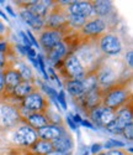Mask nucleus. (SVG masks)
<instances>
[{"instance_id":"nucleus-1","label":"nucleus","mask_w":133,"mask_h":155,"mask_svg":"<svg viewBox=\"0 0 133 155\" xmlns=\"http://www.w3.org/2000/svg\"><path fill=\"white\" fill-rule=\"evenodd\" d=\"M14 140L20 145H32L36 141V133L29 127H22L15 133Z\"/></svg>"},{"instance_id":"nucleus-2","label":"nucleus","mask_w":133,"mask_h":155,"mask_svg":"<svg viewBox=\"0 0 133 155\" xmlns=\"http://www.w3.org/2000/svg\"><path fill=\"white\" fill-rule=\"evenodd\" d=\"M91 117H92V120H94L95 123L107 127L116 118V115L110 108H99V109H95L94 112H92Z\"/></svg>"},{"instance_id":"nucleus-3","label":"nucleus","mask_w":133,"mask_h":155,"mask_svg":"<svg viewBox=\"0 0 133 155\" xmlns=\"http://www.w3.org/2000/svg\"><path fill=\"white\" fill-rule=\"evenodd\" d=\"M101 48L107 55H117L121 51V42L117 37L107 35L101 40Z\"/></svg>"},{"instance_id":"nucleus-4","label":"nucleus","mask_w":133,"mask_h":155,"mask_svg":"<svg viewBox=\"0 0 133 155\" xmlns=\"http://www.w3.org/2000/svg\"><path fill=\"white\" fill-rule=\"evenodd\" d=\"M0 119H2L4 125L11 127V125H14L17 122L19 114L14 108L5 106V107H3L2 109H0Z\"/></svg>"},{"instance_id":"nucleus-5","label":"nucleus","mask_w":133,"mask_h":155,"mask_svg":"<svg viewBox=\"0 0 133 155\" xmlns=\"http://www.w3.org/2000/svg\"><path fill=\"white\" fill-rule=\"evenodd\" d=\"M41 44L47 48L54 47L60 44V35L57 31H46L41 36Z\"/></svg>"},{"instance_id":"nucleus-6","label":"nucleus","mask_w":133,"mask_h":155,"mask_svg":"<svg viewBox=\"0 0 133 155\" xmlns=\"http://www.w3.org/2000/svg\"><path fill=\"white\" fill-rule=\"evenodd\" d=\"M125 99H126V93L123 91H113L106 97L105 103L109 108H116L121 106L125 102Z\"/></svg>"},{"instance_id":"nucleus-7","label":"nucleus","mask_w":133,"mask_h":155,"mask_svg":"<svg viewBox=\"0 0 133 155\" xmlns=\"http://www.w3.org/2000/svg\"><path fill=\"white\" fill-rule=\"evenodd\" d=\"M38 134L45 140H54L62 135V130L54 125H46L38 130Z\"/></svg>"},{"instance_id":"nucleus-8","label":"nucleus","mask_w":133,"mask_h":155,"mask_svg":"<svg viewBox=\"0 0 133 155\" xmlns=\"http://www.w3.org/2000/svg\"><path fill=\"white\" fill-rule=\"evenodd\" d=\"M92 12V6L88 3H73L70 5V14L86 18Z\"/></svg>"},{"instance_id":"nucleus-9","label":"nucleus","mask_w":133,"mask_h":155,"mask_svg":"<svg viewBox=\"0 0 133 155\" xmlns=\"http://www.w3.org/2000/svg\"><path fill=\"white\" fill-rule=\"evenodd\" d=\"M65 67L68 70V72L74 76V77H82L83 76V66L79 62L78 57L75 56H70L65 62Z\"/></svg>"},{"instance_id":"nucleus-10","label":"nucleus","mask_w":133,"mask_h":155,"mask_svg":"<svg viewBox=\"0 0 133 155\" xmlns=\"http://www.w3.org/2000/svg\"><path fill=\"white\" fill-rule=\"evenodd\" d=\"M20 15H21L22 20H23L26 24H27V25H30L31 28H33V29H41V28H42L43 21H42V19L39 18V16L33 15L32 12H30V11H27V10L21 11Z\"/></svg>"},{"instance_id":"nucleus-11","label":"nucleus","mask_w":133,"mask_h":155,"mask_svg":"<svg viewBox=\"0 0 133 155\" xmlns=\"http://www.w3.org/2000/svg\"><path fill=\"white\" fill-rule=\"evenodd\" d=\"M52 144V148L54 149L56 151H62V153H68V150L72 148V141L68 137H64V135H60L59 138L53 140Z\"/></svg>"},{"instance_id":"nucleus-12","label":"nucleus","mask_w":133,"mask_h":155,"mask_svg":"<svg viewBox=\"0 0 133 155\" xmlns=\"http://www.w3.org/2000/svg\"><path fill=\"white\" fill-rule=\"evenodd\" d=\"M25 107L31 110H38L43 107V99L39 94H29L25 98Z\"/></svg>"},{"instance_id":"nucleus-13","label":"nucleus","mask_w":133,"mask_h":155,"mask_svg":"<svg viewBox=\"0 0 133 155\" xmlns=\"http://www.w3.org/2000/svg\"><path fill=\"white\" fill-rule=\"evenodd\" d=\"M105 29V24L101 20H94L88 22L84 26V31L86 34H99Z\"/></svg>"},{"instance_id":"nucleus-14","label":"nucleus","mask_w":133,"mask_h":155,"mask_svg":"<svg viewBox=\"0 0 133 155\" xmlns=\"http://www.w3.org/2000/svg\"><path fill=\"white\" fill-rule=\"evenodd\" d=\"M4 83H6L8 87H16L20 83V74L14 71H9L4 76Z\"/></svg>"},{"instance_id":"nucleus-15","label":"nucleus","mask_w":133,"mask_h":155,"mask_svg":"<svg viewBox=\"0 0 133 155\" xmlns=\"http://www.w3.org/2000/svg\"><path fill=\"white\" fill-rule=\"evenodd\" d=\"M66 88H68V92L72 96H80L84 92V87L83 83L80 81H72L66 84Z\"/></svg>"},{"instance_id":"nucleus-16","label":"nucleus","mask_w":133,"mask_h":155,"mask_svg":"<svg viewBox=\"0 0 133 155\" xmlns=\"http://www.w3.org/2000/svg\"><path fill=\"white\" fill-rule=\"evenodd\" d=\"M65 54V47L63 44H58L54 47H52V51L49 54V58L52 62H57L60 60V57Z\"/></svg>"},{"instance_id":"nucleus-17","label":"nucleus","mask_w":133,"mask_h":155,"mask_svg":"<svg viewBox=\"0 0 133 155\" xmlns=\"http://www.w3.org/2000/svg\"><path fill=\"white\" fill-rule=\"evenodd\" d=\"M29 123L33 127V128H37V129H41L43 127L47 125V120L43 115L41 114H33V115H30L29 117Z\"/></svg>"},{"instance_id":"nucleus-18","label":"nucleus","mask_w":133,"mask_h":155,"mask_svg":"<svg viewBox=\"0 0 133 155\" xmlns=\"http://www.w3.org/2000/svg\"><path fill=\"white\" fill-rule=\"evenodd\" d=\"M31 92V86L29 82H21L15 87V93L19 97H27Z\"/></svg>"},{"instance_id":"nucleus-19","label":"nucleus","mask_w":133,"mask_h":155,"mask_svg":"<svg viewBox=\"0 0 133 155\" xmlns=\"http://www.w3.org/2000/svg\"><path fill=\"white\" fill-rule=\"evenodd\" d=\"M35 151L39 154H48L53 151V148L49 141H38V143L35 144Z\"/></svg>"},{"instance_id":"nucleus-20","label":"nucleus","mask_w":133,"mask_h":155,"mask_svg":"<svg viewBox=\"0 0 133 155\" xmlns=\"http://www.w3.org/2000/svg\"><path fill=\"white\" fill-rule=\"evenodd\" d=\"M116 119H117L119 123H121L123 127H126L127 124L132 123V114H131L129 109H123V110H121V112H119V114H118V117H117Z\"/></svg>"},{"instance_id":"nucleus-21","label":"nucleus","mask_w":133,"mask_h":155,"mask_svg":"<svg viewBox=\"0 0 133 155\" xmlns=\"http://www.w3.org/2000/svg\"><path fill=\"white\" fill-rule=\"evenodd\" d=\"M94 10L99 15H106L110 10V3L109 2H96L94 5Z\"/></svg>"},{"instance_id":"nucleus-22","label":"nucleus","mask_w":133,"mask_h":155,"mask_svg":"<svg viewBox=\"0 0 133 155\" xmlns=\"http://www.w3.org/2000/svg\"><path fill=\"white\" fill-rule=\"evenodd\" d=\"M99 80H100V82L104 83V84H109V83H111V82L115 80V74H113L112 71H110V70H104V71H101L100 74H99Z\"/></svg>"},{"instance_id":"nucleus-23","label":"nucleus","mask_w":133,"mask_h":155,"mask_svg":"<svg viewBox=\"0 0 133 155\" xmlns=\"http://www.w3.org/2000/svg\"><path fill=\"white\" fill-rule=\"evenodd\" d=\"M46 10H47V2H43V3H36V4H33L30 12H32L33 15L38 16V15H45Z\"/></svg>"},{"instance_id":"nucleus-24","label":"nucleus","mask_w":133,"mask_h":155,"mask_svg":"<svg viewBox=\"0 0 133 155\" xmlns=\"http://www.w3.org/2000/svg\"><path fill=\"white\" fill-rule=\"evenodd\" d=\"M96 78L95 77H88L85 80V82H82L83 83V87H84V91H88V92H91L94 91L95 87H96Z\"/></svg>"},{"instance_id":"nucleus-25","label":"nucleus","mask_w":133,"mask_h":155,"mask_svg":"<svg viewBox=\"0 0 133 155\" xmlns=\"http://www.w3.org/2000/svg\"><path fill=\"white\" fill-rule=\"evenodd\" d=\"M123 128H125V127H123L121 123H119L116 118L107 125V129H109L111 133H119V132H122V130H123Z\"/></svg>"},{"instance_id":"nucleus-26","label":"nucleus","mask_w":133,"mask_h":155,"mask_svg":"<svg viewBox=\"0 0 133 155\" xmlns=\"http://www.w3.org/2000/svg\"><path fill=\"white\" fill-rule=\"evenodd\" d=\"M69 20L74 26H82V25H84V22H85V18L78 16V15H72V14H70Z\"/></svg>"},{"instance_id":"nucleus-27","label":"nucleus","mask_w":133,"mask_h":155,"mask_svg":"<svg viewBox=\"0 0 133 155\" xmlns=\"http://www.w3.org/2000/svg\"><path fill=\"white\" fill-rule=\"evenodd\" d=\"M20 77H23L25 80H27L31 77V71L27 66H25V64H20Z\"/></svg>"},{"instance_id":"nucleus-28","label":"nucleus","mask_w":133,"mask_h":155,"mask_svg":"<svg viewBox=\"0 0 133 155\" xmlns=\"http://www.w3.org/2000/svg\"><path fill=\"white\" fill-rule=\"evenodd\" d=\"M122 132L125 133V137H126L128 140H132V138H133V125H132V123L127 124V125L123 128Z\"/></svg>"},{"instance_id":"nucleus-29","label":"nucleus","mask_w":133,"mask_h":155,"mask_svg":"<svg viewBox=\"0 0 133 155\" xmlns=\"http://www.w3.org/2000/svg\"><path fill=\"white\" fill-rule=\"evenodd\" d=\"M86 101L89 102V104H90V106H95V104H96V102L99 101V97L95 94V92H94V91H91V92H89V93H88Z\"/></svg>"},{"instance_id":"nucleus-30","label":"nucleus","mask_w":133,"mask_h":155,"mask_svg":"<svg viewBox=\"0 0 133 155\" xmlns=\"http://www.w3.org/2000/svg\"><path fill=\"white\" fill-rule=\"evenodd\" d=\"M19 35H20V37H21V40H22V42H23L25 47H31V42H30V40H29L27 35H25V34H23V31H21Z\"/></svg>"},{"instance_id":"nucleus-31","label":"nucleus","mask_w":133,"mask_h":155,"mask_svg":"<svg viewBox=\"0 0 133 155\" xmlns=\"http://www.w3.org/2000/svg\"><path fill=\"white\" fill-rule=\"evenodd\" d=\"M106 148H111V147H123V143H119L117 140H110L109 143H106Z\"/></svg>"},{"instance_id":"nucleus-32","label":"nucleus","mask_w":133,"mask_h":155,"mask_svg":"<svg viewBox=\"0 0 133 155\" xmlns=\"http://www.w3.org/2000/svg\"><path fill=\"white\" fill-rule=\"evenodd\" d=\"M57 101L58 102H60V104H62V107L65 109L66 108V104H65V99H64V93L63 92H60L59 94H58V97H57Z\"/></svg>"},{"instance_id":"nucleus-33","label":"nucleus","mask_w":133,"mask_h":155,"mask_svg":"<svg viewBox=\"0 0 133 155\" xmlns=\"http://www.w3.org/2000/svg\"><path fill=\"white\" fill-rule=\"evenodd\" d=\"M127 62H128L129 66H132V64H133V52H132V51H129L128 55H127Z\"/></svg>"},{"instance_id":"nucleus-34","label":"nucleus","mask_w":133,"mask_h":155,"mask_svg":"<svg viewBox=\"0 0 133 155\" xmlns=\"http://www.w3.org/2000/svg\"><path fill=\"white\" fill-rule=\"evenodd\" d=\"M100 149H101V147H100L99 144H95V145H92V148H91V153L95 154V153H97Z\"/></svg>"},{"instance_id":"nucleus-35","label":"nucleus","mask_w":133,"mask_h":155,"mask_svg":"<svg viewBox=\"0 0 133 155\" xmlns=\"http://www.w3.org/2000/svg\"><path fill=\"white\" fill-rule=\"evenodd\" d=\"M47 155H68V153H62V151H51Z\"/></svg>"},{"instance_id":"nucleus-36","label":"nucleus","mask_w":133,"mask_h":155,"mask_svg":"<svg viewBox=\"0 0 133 155\" xmlns=\"http://www.w3.org/2000/svg\"><path fill=\"white\" fill-rule=\"evenodd\" d=\"M3 86H4V76L2 72H0V91L3 89Z\"/></svg>"},{"instance_id":"nucleus-37","label":"nucleus","mask_w":133,"mask_h":155,"mask_svg":"<svg viewBox=\"0 0 133 155\" xmlns=\"http://www.w3.org/2000/svg\"><path fill=\"white\" fill-rule=\"evenodd\" d=\"M107 155H123L121 151H118V150H112V151H110Z\"/></svg>"},{"instance_id":"nucleus-38","label":"nucleus","mask_w":133,"mask_h":155,"mask_svg":"<svg viewBox=\"0 0 133 155\" xmlns=\"http://www.w3.org/2000/svg\"><path fill=\"white\" fill-rule=\"evenodd\" d=\"M68 123H69V125H70V127H72L73 129H75V128H76V125L74 124V122H73V120H72L70 118H68Z\"/></svg>"},{"instance_id":"nucleus-39","label":"nucleus","mask_w":133,"mask_h":155,"mask_svg":"<svg viewBox=\"0 0 133 155\" xmlns=\"http://www.w3.org/2000/svg\"><path fill=\"white\" fill-rule=\"evenodd\" d=\"M82 124L83 125H85V127H89V128H92V125L89 123V122H86V120H82Z\"/></svg>"},{"instance_id":"nucleus-40","label":"nucleus","mask_w":133,"mask_h":155,"mask_svg":"<svg viewBox=\"0 0 133 155\" xmlns=\"http://www.w3.org/2000/svg\"><path fill=\"white\" fill-rule=\"evenodd\" d=\"M74 119H75V122H76V123H82V120H83L80 117H79V115H75Z\"/></svg>"},{"instance_id":"nucleus-41","label":"nucleus","mask_w":133,"mask_h":155,"mask_svg":"<svg viewBox=\"0 0 133 155\" xmlns=\"http://www.w3.org/2000/svg\"><path fill=\"white\" fill-rule=\"evenodd\" d=\"M2 32H4V25H3V22L0 21V34Z\"/></svg>"},{"instance_id":"nucleus-42","label":"nucleus","mask_w":133,"mask_h":155,"mask_svg":"<svg viewBox=\"0 0 133 155\" xmlns=\"http://www.w3.org/2000/svg\"><path fill=\"white\" fill-rule=\"evenodd\" d=\"M3 61H4V57H3V54L0 52V66L3 64Z\"/></svg>"},{"instance_id":"nucleus-43","label":"nucleus","mask_w":133,"mask_h":155,"mask_svg":"<svg viewBox=\"0 0 133 155\" xmlns=\"http://www.w3.org/2000/svg\"><path fill=\"white\" fill-rule=\"evenodd\" d=\"M0 15H2V16H3V18H4V19H6V16H5V15H4V14H3V12H2V11H0Z\"/></svg>"},{"instance_id":"nucleus-44","label":"nucleus","mask_w":133,"mask_h":155,"mask_svg":"<svg viewBox=\"0 0 133 155\" xmlns=\"http://www.w3.org/2000/svg\"><path fill=\"white\" fill-rule=\"evenodd\" d=\"M100 155H106V154H100Z\"/></svg>"}]
</instances>
